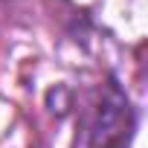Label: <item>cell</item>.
<instances>
[{
    "instance_id": "6da1fadb",
    "label": "cell",
    "mask_w": 148,
    "mask_h": 148,
    "mask_svg": "<svg viewBox=\"0 0 148 148\" xmlns=\"http://www.w3.org/2000/svg\"><path fill=\"white\" fill-rule=\"evenodd\" d=\"M131 131L134 116L128 99L116 87H110L108 93H102V102L90 110L82 128V142H76V148H125Z\"/></svg>"
}]
</instances>
